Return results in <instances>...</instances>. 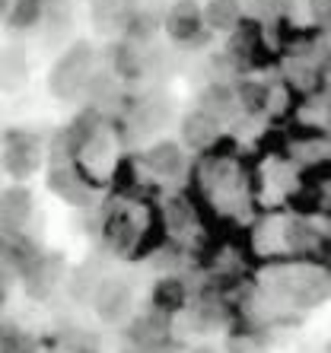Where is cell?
<instances>
[{"label": "cell", "mask_w": 331, "mask_h": 353, "mask_svg": "<svg viewBox=\"0 0 331 353\" xmlns=\"http://www.w3.org/2000/svg\"><path fill=\"white\" fill-rule=\"evenodd\" d=\"M90 61H92L90 48H86V45H74V48L54 64V70H51V92L58 99H74L77 92L86 86Z\"/></svg>", "instance_id": "obj_1"}, {"label": "cell", "mask_w": 331, "mask_h": 353, "mask_svg": "<svg viewBox=\"0 0 331 353\" xmlns=\"http://www.w3.org/2000/svg\"><path fill=\"white\" fill-rule=\"evenodd\" d=\"M96 312L102 321H121L131 312V287L124 280H106L96 293Z\"/></svg>", "instance_id": "obj_2"}, {"label": "cell", "mask_w": 331, "mask_h": 353, "mask_svg": "<svg viewBox=\"0 0 331 353\" xmlns=\"http://www.w3.org/2000/svg\"><path fill=\"white\" fill-rule=\"evenodd\" d=\"M32 216V194L26 188H7L0 194V230L17 232L23 230V223Z\"/></svg>", "instance_id": "obj_3"}, {"label": "cell", "mask_w": 331, "mask_h": 353, "mask_svg": "<svg viewBox=\"0 0 331 353\" xmlns=\"http://www.w3.org/2000/svg\"><path fill=\"white\" fill-rule=\"evenodd\" d=\"M201 19H204V10H198L194 0H179L169 10V17H166V32L172 35L175 41H188L198 35Z\"/></svg>", "instance_id": "obj_4"}, {"label": "cell", "mask_w": 331, "mask_h": 353, "mask_svg": "<svg viewBox=\"0 0 331 353\" xmlns=\"http://www.w3.org/2000/svg\"><path fill=\"white\" fill-rule=\"evenodd\" d=\"M48 188L54 191L58 197H64L67 204H77V207H83V204H90L92 201V191H90V185L80 179V175H74V172H51V179H48Z\"/></svg>", "instance_id": "obj_5"}, {"label": "cell", "mask_w": 331, "mask_h": 353, "mask_svg": "<svg viewBox=\"0 0 331 353\" xmlns=\"http://www.w3.org/2000/svg\"><path fill=\"white\" fill-rule=\"evenodd\" d=\"M39 165V153H35V143L29 137H17L10 140L7 147V169L13 175H29Z\"/></svg>", "instance_id": "obj_6"}, {"label": "cell", "mask_w": 331, "mask_h": 353, "mask_svg": "<svg viewBox=\"0 0 331 353\" xmlns=\"http://www.w3.org/2000/svg\"><path fill=\"white\" fill-rule=\"evenodd\" d=\"M26 83V54L19 48L0 51V86L3 90H19Z\"/></svg>", "instance_id": "obj_7"}, {"label": "cell", "mask_w": 331, "mask_h": 353, "mask_svg": "<svg viewBox=\"0 0 331 353\" xmlns=\"http://www.w3.org/2000/svg\"><path fill=\"white\" fill-rule=\"evenodd\" d=\"M48 13V0H13L7 13V23L13 29H32Z\"/></svg>", "instance_id": "obj_8"}, {"label": "cell", "mask_w": 331, "mask_h": 353, "mask_svg": "<svg viewBox=\"0 0 331 353\" xmlns=\"http://www.w3.org/2000/svg\"><path fill=\"white\" fill-rule=\"evenodd\" d=\"M204 23L210 29H232L239 23V0H207L204 7Z\"/></svg>", "instance_id": "obj_9"}, {"label": "cell", "mask_w": 331, "mask_h": 353, "mask_svg": "<svg viewBox=\"0 0 331 353\" xmlns=\"http://www.w3.org/2000/svg\"><path fill=\"white\" fill-rule=\"evenodd\" d=\"M147 165L157 175H175L182 169V150L175 147V143H157L147 153Z\"/></svg>", "instance_id": "obj_10"}, {"label": "cell", "mask_w": 331, "mask_h": 353, "mask_svg": "<svg viewBox=\"0 0 331 353\" xmlns=\"http://www.w3.org/2000/svg\"><path fill=\"white\" fill-rule=\"evenodd\" d=\"M214 137H217V118H210L207 112L185 118V140L191 147H207Z\"/></svg>", "instance_id": "obj_11"}, {"label": "cell", "mask_w": 331, "mask_h": 353, "mask_svg": "<svg viewBox=\"0 0 331 353\" xmlns=\"http://www.w3.org/2000/svg\"><path fill=\"white\" fill-rule=\"evenodd\" d=\"M232 108H236V99H232V92L226 90V86H210V90L201 96V112H207L210 118H226L232 115Z\"/></svg>", "instance_id": "obj_12"}, {"label": "cell", "mask_w": 331, "mask_h": 353, "mask_svg": "<svg viewBox=\"0 0 331 353\" xmlns=\"http://www.w3.org/2000/svg\"><path fill=\"white\" fill-rule=\"evenodd\" d=\"M179 299H182V290H179L175 280H163V283L157 287V305L159 309H175Z\"/></svg>", "instance_id": "obj_13"}, {"label": "cell", "mask_w": 331, "mask_h": 353, "mask_svg": "<svg viewBox=\"0 0 331 353\" xmlns=\"http://www.w3.org/2000/svg\"><path fill=\"white\" fill-rule=\"evenodd\" d=\"M230 350L232 353H261V344H258V341H252V337H242V341H232Z\"/></svg>", "instance_id": "obj_14"}, {"label": "cell", "mask_w": 331, "mask_h": 353, "mask_svg": "<svg viewBox=\"0 0 331 353\" xmlns=\"http://www.w3.org/2000/svg\"><path fill=\"white\" fill-rule=\"evenodd\" d=\"M124 353H169V350H159V347H153V344H141V347H134V350H124Z\"/></svg>", "instance_id": "obj_15"}, {"label": "cell", "mask_w": 331, "mask_h": 353, "mask_svg": "<svg viewBox=\"0 0 331 353\" xmlns=\"http://www.w3.org/2000/svg\"><path fill=\"white\" fill-rule=\"evenodd\" d=\"M10 13V0H0V17H7Z\"/></svg>", "instance_id": "obj_16"}, {"label": "cell", "mask_w": 331, "mask_h": 353, "mask_svg": "<svg viewBox=\"0 0 331 353\" xmlns=\"http://www.w3.org/2000/svg\"><path fill=\"white\" fill-rule=\"evenodd\" d=\"M191 353H217V350H210V347H198V350H191Z\"/></svg>", "instance_id": "obj_17"}]
</instances>
